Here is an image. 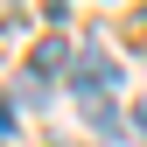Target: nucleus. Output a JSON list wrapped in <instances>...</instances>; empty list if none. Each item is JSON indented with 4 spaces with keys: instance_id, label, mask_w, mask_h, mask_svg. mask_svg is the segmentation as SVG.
Returning a JSON list of instances; mask_svg holds the SVG:
<instances>
[{
    "instance_id": "2",
    "label": "nucleus",
    "mask_w": 147,
    "mask_h": 147,
    "mask_svg": "<svg viewBox=\"0 0 147 147\" xmlns=\"http://www.w3.org/2000/svg\"><path fill=\"white\" fill-rule=\"evenodd\" d=\"M56 70H63V42H42L35 49V77H56Z\"/></svg>"
},
{
    "instance_id": "4",
    "label": "nucleus",
    "mask_w": 147,
    "mask_h": 147,
    "mask_svg": "<svg viewBox=\"0 0 147 147\" xmlns=\"http://www.w3.org/2000/svg\"><path fill=\"white\" fill-rule=\"evenodd\" d=\"M133 119H140V133H147V105H140V112H133Z\"/></svg>"
},
{
    "instance_id": "1",
    "label": "nucleus",
    "mask_w": 147,
    "mask_h": 147,
    "mask_svg": "<svg viewBox=\"0 0 147 147\" xmlns=\"http://www.w3.org/2000/svg\"><path fill=\"white\" fill-rule=\"evenodd\" d=\"M112 84H119V63H105V56H84V63H77V91H84L91 105H98Z\"/></svg>"
},
{
    "instance_id": "3",
    "label": "nucleus",
    "mask_w": 147,
    "mask_h": 147,
    "mask_svg": "<svg viewBox=\"0 0 147 147\" xmlns=\"http://www.w3.org/2000/svg\"><path fill=\"white\" fill-rule=\"evenodd\" d=\"M0 133H14V105L7 98H0Z\"/></svg>"
}]
</instances>
